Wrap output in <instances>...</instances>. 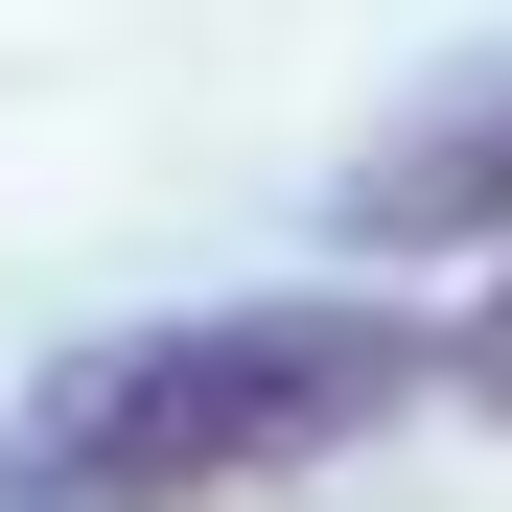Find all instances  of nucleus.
<instances>
[{
    "label": "nucleus",
    "mask_w": 512,
    "mask_h": 512,
    "mask_svg": "<svg viewBox=\"0 0 512 512\" xmlns=\"http://www.w3.org/2000/svg\"><path fill=\"white\" fill-rule=\"evenodd\" d=\"M443 396H489V419H512V280H489V303L443 326Z\"/></svg>",
    "instance_id": "obj_3"
},
{
    "label": "nucleus",
    "mask_w": 512,
    "mask_h": 512,
    "mask_svg": "<svg viewBox=\"0 0 512 512\" xmlns=\"http://www.w3.org/2000/svg\"><path fill=\"white\" fill-rule=\"evenodd\" d=\"M443 396V326L396 303H210V326H140V350H70L24 396V489H280L326 443Z\"/></svg>",
    "instance_id": "obj_1"
},
{
    "label": "nucleus",
    "mask_w": 512,
    "mask_h": 512,
    "mask_svg": "<svg viewBox=\"0 0 512 512\" xmlns=\"http://www.w3.org/2000/svg\"><path fill=\"white\" fill-rule=\"evenodd\" d=\"M350 256H512V94H443L350 163Z\"/></svg>",
    "instance_id": "obj_2"
},
{
    "label": "nucleus",
    "mask_w": 512,
    "mask_h": 512,
    "mask_svg": "<svg viewBox=\"0 0 512 512\" xmlns=\"http://www.w3.org/2000/svg\"><path fill=\"white\" fill-rule=\"evenodd\" d=\"M24 512H280V489H24Z\"/></svg>",
    "instance_id": "obj_4"
}]
</instances>
